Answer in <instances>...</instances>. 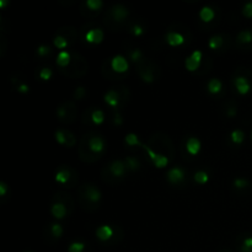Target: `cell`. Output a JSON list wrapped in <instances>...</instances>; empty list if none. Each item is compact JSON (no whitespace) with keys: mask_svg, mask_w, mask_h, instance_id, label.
I'll use <instances>...</instances> for the list:
<instances>
[{"mask_svg":"<svg viewBox=\"0 0 252 252\" xmlns=\"http://www.w3.org/2000/svg\"><path fill=\"white\" fill-rule=\"evenodd\" d=\"M125 142L127 143L129 147H138V145H142L143 147V144L139 142V139H138V135L135 134V133H129V134L126 135Z\"/></svg>","mask_w":252,"mask_h":252,"instance_id":"4316f807","label":"cell"},{"mask_svg":"<svg viewBox=\"0 0 252 252\" xmlns=\"http://www.w3.org/2000/svg\"><path fill=\"white\" fill-rule=\"evenodd\" d=\"M29 89H30V86L25 83L20 84V85L17 86V90H19L20 93H27V91H29Z\"/></svg>","mask_w":252,"mask_h":252,"instance_id":"ee69618b","label":"cell"},{"mask_svg":"<svg viewBox=\"0 0 252 252\" xmlns=\"http://www.w3.org/2000/svg\"><path fill=\"white\" fill-rule=\"evenodd\" d=\"M251 138H252V133H251Z\"/></svg>","mask_w":252,"mask_h":252,"instance_id":"7dc6e473","label":"cell"},{"mask_svg":"<svg viewBox=\"0 0 252 252\" xmlns=\"http://www.w3.org/2000/svg\"><path fill=\"white\" fill-rule=\"evenodd\" d=\"M86 41L90 43H100L103 39V31L101 29H93L85 34Z\"/></svg>","mask_w":252,"mask_h":252,"instance_id":"ffe728a7","label":"cell"},{"mask_svg":"<svg viewBox=\"0 0 252 252\" xmlns=\"http://www.w3.org/2000/svg\"><path fill=\"white\" fill-rule=\"evenodd\" d=\"M129 31L132 32L133 34H135V36H139V34H142L143 32H144V29H143L140 25L134 24V25H132V26L129 27Z\"/></svg>","mask_w":252,"mask_h":252,"instance_id":"f35d334b","label":"cell"},{"mask_svg":"<svg viewBox=\"0 0 252 252\" xmlns=\"http://www.w3.org/2000/svg\"><path fill=\"white\" fill-rule=\"evenodd\" d=\"M130 59H132L133 62H135V63H139L140 61L143 59V56H142V52H140V49H134V51L130 52Z\"/></svg>","mask_w":252,"mask_h":252,"instance_id":"8d00e7d4","label":"cell"},{"mask_svg":"<svg viewBox=\"0 0 252 252\" xmlns=\"http://www.w3.org/2000/svg\"><path fill=\"white\" fill-rule=\"evenodd\" d=\"M85 95L86 89L84 88V86H78V88L75 89V91H74V98H75V100H81Z\"/></svg>","mask_w":252,"mask_h":252,"instance_id":"d590c367","label":"cell"},{"mask_svg":"<svg viewBox=\"0 0 252 252\" xmlns=\"http://www.w3.org/2000/svg\"><path fill=\"white\" fill-rule=\"evenodd\" d=\"M236 44L240 48L252 49V29L243 30L236 36Z\"/></svg>","mask_w":252,"mask_h":252,"instance_id":"8fae6325","label":"cell"},{"mask_svg":"<svg viewBox=\"0 0 252 252\" xmlns=\"http://www.w3.org/2000/svg\"><path fill=\"white\" fill-rule=\"evenodd\" d=\"M103 98H105L106 103H108L111 107L117 110V107H120L121 105V101L122 100L127 101L128 96L122 95V94H121V89H118V90H116V89H111V90H108L107 93L105 94Z\"/></svg>","mask_w":252,"mask_h":252,"instance_id":"52a82bcc","label":"cell"},{"mask_svg":"<svg viewBox=\"0 0 252 252\" xmlns=\"http://www.w3.org/2000/svg\"><path fill=\"white\" fill-rule=\"evenodd\" d=\"M143 148L145 149V152L148 153L149 158L152 159V161L154 162V165L157 167H165L167 164H169V159L165 154H161L159 152H155L152 148L148 147V145H143Z\"/></svg>","mask_w":252,"mask_h":252,"instance_id":"9c48e42d","label":"cell"},{"mask_svg":"<svg viewBox=\"0 0 252 252\" xmlns=\"http://www.w3.org/2000/svg\"><path fill=\"white\" fill-rule=\"evenodd\" d=\"M71 180L76 181V174L70 166H61L56 172V181L59 184L68 185L69 186H73L71 184Z\"/></svg>","mask_w":252,"mask_h":252,"instance_id":"5b68a950","label":"cell"},{"mask_svg":"<svg viewBox=\"0 0 252 252\" xmlns=\"http://www.w3.org/2000/svg\"><path fill=\"white\" fill-rule=\"evenodd\" d=\"M110 65L111 69L116 74H118V75L127 73L128 69H129V63H128L127 58L125 56H122V54H116L110 61Z\"/></svg>","mask_w":252,"mask_h":252,"instance_id":"8992f818","label":"cell"},{"mask_svg":"<svg viewBox=\"0 0 252 252\" xmlns=\"http://www.w3.org/2000/svg\"><path fill=\"white\" fill-rule=\"evenodd\" d=\"M52 76V69L51 68H42L39 71V78L43 79V80H49Z\"/></svg>","mask_w":252,"mask_h":252,"instance_id":"74e56055","label":"cell"},{"mask_svg":"<svg viewBox=\"0 0 252 252\" xmlns=\"http://www.w3.org/2000/svg\"><path fill=\"white\" fill-rule=\"evenodd\" d=\"M56 139L61 144L66 145V147H74L76 143L75 137L73 133H70L66 129H57L56 130Z\"/></svg>","mask_w":252,"mask_h":252,"instance_id":"7c38bea8","label":"cell"},{"mask_svg":"<svg viewBox=\"0 0 252 252\" xmlns=\"http://www.w3.org/2000/svg\"><path fill=\"white\" fill-rule=\"evenodd\" d=\"M194 181L198 182V184H206L207 181H208V174H207L206 171H197L196 174H194Z\"/></svg>","mask_w":252,"mask_h":252,"instance_id":"e575fe53","label":"cell"},{"mask_svg":"<svg viewBox=\"0 0 252 252\" xmlns=\"http://www.w3.org/2000/svg\"><path fill=\"white\" fill-rule=\"evenodd\" d=\"M71 62V53H69L68 51H62L59 52L58 56H57V64L62 68H66V66L70 64Z\"/></svg>","mask_w":252,"mask_h":252,"instance_id":"7402d4cb","label":"cell"},{"mask_svg":"<svg viewBox=\"0 0 252 252\" xmlns=\"http://www.w3.org/2000/svg\"><path fill=\"white\" fill-rule=\"evenodd\" d=\"M79 197H80V202L84 207H96V204L101 199V192L94 185L86 184L83 185L79 189Z\"/></svg>","mask_w":252,"mask_h":252,"instance_id":"6da1fadb","label":"cell"},{"mask_svg":"<svg viewBox=\"0 0 252 252\" xmlns=\"http://www.w3.org/2000/svg\"><path fill=\"white\" fill-rule=\"evenodd\" d=\"M122 115H121L120 112H118V110L115 111V115H113V122H115V125H121L122 123Z\"/></svg>","mask_w":252,"mask_h":252,"instance_id":"b9f144b4","label":"cell"},{"mask_svg":"<svg viewBox=\"0 0 252 252\" xmlns=\"http://www.w3.org/2000/svg\"><path fill=\"white\" fill-rule=\"evenodd\" d=\"M49 231H51V235L56 239H59L63 235V228H62L61 224H52L51 228H49Z\"/></svg>","mask_w":252,"mask_h":252,"instance_id":"f546056e","label":"cell"},{"mask_svg":"<svg viewBox=\"0 0 252 252\" xmlns=\"http://www.w3.org/2000/svg\"><path fill=\"white\" fill-rule=\"evenodd\" d=\"M201 147H202L201 140L196 137H191L186 143V149L191 155L198 154L199 150H201Z\"/></svg>","mask_w":252,"mask_h":252,"instance_id":"44dd1931","label":"cell"},{"mask_svg":"<svg viewBox=\"0 0 252 252\" xmlns=\"http://www.w3.org/2000/svg\"><path fill=\"white\" fill-rule=\"evenodd\" d=\"M234 84L236 86V90L239 91L240 94H248L249 91L251 90L252 85H251V81L248 76L245 75H236L235 78L233 79Z\"/></svg>","mask_w":252,"mask_h":252,"instance_id":"5bb4252c","label":"cell"},{"mask_svg":"<svg viewBox=\"0 0 252 252\" xmlns=\"http://www.w3.org/2000/svg\"><path fill=\"white\" fill-rule=\"evenodd\" d=\"M166 177H167V181H169L170 184H174V185L180 184V182H182L185 180V170L179 166L172 167V169H170L169 171H167Z\"/></svg>","mask_w":252,"mask_h":252,"instance_id":"9a60e30c","label":"cell"},{"mask_svg":"<svg viewBox=\"0 0 252 252\" xmlns=\"http://www.w3.org/2000/svg\"><path fill=\"white\" fill-rule=\"evenodd\" d=\"M230 138H231V140H233L234 143L239 144V143L243 142L244 138H245V133H244L241 129H235V130H233V132H231Z\"/></svg>","mask_w":252,"mask_h":252,"instance_id":"1f68e13d","label":"cell"},{"mask_svg":"<svg viewBox=\"0 0 252 252\" xmlns=\"http://www.w3.org/2000/svg\"><path fill=\"white\" fill-rule=\"evenodd\" d=\"M243 14L245 15L246 17H252V1L246 2L243 6Z\"/></svg>","mask_w":252,"mask_h":252,"instance_id":"60d3db41","label":"cell"},{"mask_svg":"<svg viewBox=\"0 0 252 252\" xmlns=\"http://www.w3.org/2000/svg\"><path fill=\"white\" fill-rule=\"evenodd\" d=\"M57 116L62 122H73L76 118V106L71 101H66L57 108Z\"/></svg>","mask_w":252,"mask_h":252,"instance_id":"277c9868","label":"cell"},{"mask_svg":"<svg viewBox=\"0 0 252 252\" xmlns=\"http://www.w3.org/2000/svg\"><path fill=\"white\" fill-rule=\"evenodd\" d=\"M221 89H223V83H221L219 79L213 78L209 80L208 83V91L211 94H218L220 93Z\"/></svg>","mask_w":252,"mask_h":252,"instance_id":"cb8c5ba5","label":"cell"},{"mask_svg":"<svg viewBox=\"0 0 252 252\" xmlns=\"http://www.w3.org/2000/svg\"><path fill=\"white\" fill-rule=\"evenodd\" d=\"M85 248L86 245L84 243H81V241H74V243H71L69 245L68 252H84L85 251Z\"/></svg>","mask_w":252,"mask_h":252,"instance_id":"4dcf8cb0","label":"cell"},{"mask_svg":"<svg viewBox=\"0 0 252 252\" xmlns=\"http://www.w3.org/2000/svg\"><path fill=\"white\" fill-rule=\"evenodd\" d=\"M202 58H203V53H202V51L197 49V51L192 52L191 56L187 57L186 61H185V65L189 71H196L201 65Z\"/></svg>","mask_w":252,"mask_h":252,"instance_id":"30bf717a","label":"cell"},{"mask_svg":"<svg viewBox=\"0 0 252 252\" xmlns=\"http://www.w3.org/2000/svg\"><path fill=\"white\" fill-rule=\"evenodd\" d=\"M128 15H129V11H128V9L125 6V5L116 4L111 7L110 11H108V14H107V16L110 17L111 21L118 24V22L125 21V20L127 19Z\"/></svg>","mask_w":252,"mask_h":252,"instance_id":"ba28073f","label":"cell"},{"mask_svg":"<svg viewBox=\"0 0 252 252\" xmlns=\"http://www.w3.org/2000/svg\"><path fill=\"white\" fill-rule=\"evenodd\" d=\"M96 236L98 240L101 241H108L115 236V231H113L112 226L110 225H101L96 229Z\"/></svg>","mask_w":252,"mask_h":252,"instance_id":"2e32d148","label":"cell"},{"mask_svg":"<svg viewBox=\"0 0 252 252\" xmlns=\"http://www.w3.org/2000/svg\"><path fill=\"white\" fill-rule=\"evenodd\" d=\"M51 213L53 214L56 218L63 219L64 217L66 216V213H68V207H66V204H64L63 202L54 201V203L52 204L51 207Z\"/></svg>","mask_w":252,"mask_h":252,"instance_id":"e0dca14e","label":"cell"},{"mask_svg":"<svg viewBox=\"0 0 252 252\" xmlns=\"http://www.w3.org/2000/svg\"><path fill=\"white\" fill-rule=\"evenodd\" d=\"M224 43V37L221 34H214L209 38L208 41V46L211 47L212 49H218L223 46Z\"/></svg>","mask_w":252,"mask_h":252,"instance_id":"d4e9b609","label":"cell"},{"mask_svg":"<svg viewBox=\"0 0 252 252\" xmlns=\"http://www.w3.org/2000/svg\"><path fill=\"white\" fill-rule=\"evenodd\" d=\"M85 5L93 11H98L102 7V0H88Z\"/></svg>","mask_w":252,"mask_h":252,"instance_id":"d6a6232c","label":"cell"},{"mask_svg":"<svg viewBox=\"0 0 252 252\" xmlns=\"http://www.w3.org/2000/svg\"><path fill=\"white\" fill-rule=\"evenodd\" d=\"M165 38H166L167 43L170 46H180L185 42V36L182 33L177 31H169L165 34Z\"/></svg>","mask_w":252,"mask_h":252,"instance_id":"d6986e66","label":"cell"},{"mask_svg":"<svg viewBox=\"0 0 252 252\" xmlns=\"http://www.w3.org/2000/svg\"><path fill=\"white\" fill-rule=\"evenodd\" d=\"M25 252H33V251H25Z\"/></svg>","mask_w":252,"mask_h":252,"instance_id":"bcb514c9","label":"cell"},{"mask_svg":"<svg viewBox=\"0 0 252 252\" xmlns=\"http://www.w3.org/2000/svg\"><path fill=\"white\" fill-rule=\"evenodd\" d=\"M239 250L240 252H252V234H243L239 236Z\"/></svg>","mask_w":252,"mask_h":252,"instance_id":"ac0fdd59","label":"cell"},{"mask_svg":"<svg viewBox=\"0 0 252 252\" xmlns=\"http://www.w3.org/2000/svg\"><path fill=\"white\" fill-rule=\"evenodd\" d=\"M226 115L230 116V117L235 116L236 115V106H231V107H229L228 110H226Z\"/></svg>","mask_w":252,"mask_h":252,"instance_id":"f6af8a7d","label":"cell"},{"mask_svg":"<svg viewBox=\"0 0 252 252\" xmlns=\"http://www.w3.org/2000/svg\"><path fill=\"white\" fill-rule=\"evenodd\" d=\"M155 69H158L157 65L144 58L137 63V71L139 73L140 78L147 83H153L155 80V71H157Z\"/></svg>","mask_w":252,"mask_h":252,"instance_id":"3957f363","label":"cell"},{"mask_svg":"<svg viewBox=\"0 0 252 252\" xmlns=\"http://www.w3.org/2000/svg\"><path fill=\"white\" fill-rule=\"evenodd\" d=\"M214 15H216V12H214L213 7L211 6H203L201 9V11H199V17L204 22L212 21L214 19Z\"/></svg>","mask_w":252,"mask_h":252,"instance_id":"603a6c76","label":"cell"},{"mask_svg":"<svg viewBox=\"0 0 252 252\" xmlns=\"http://www.w3.org/2000/svg\"><path fill=\"white\" fill-rule=\"evenodd\" d=\"M234 187H236L238 189H244L246 187L250 186V182L248 181L246 179H243V177H238V179L234 180Z\"/></svg>","mask_w":252,"mask_h":252,"instance_id":"836d02e7","label":"cell"},{"mask_svg":"<svg viewBox=\"0 0 252 252\" xmlns=\"http://www.w3.org/2000/svg\"><path fill=\"white\" fill-rule=\"evenodd\" d=\"M53 42H54V46L59 49L66 48V47L69 46V41L65 38V37L62 36V34H57V36L54 37Z\"/></svg>","mask_w":252,"mask_h":252,"instance_id":"484cf974","label":"cell"},{"mask_svg":"<svg viewBox=\"0 0 252 252\" xmlns=\"http://www.w3.org/2000/svg\"><path fill=\"white\" fill-rule=\"evenodd\" d=\"M7 192V185L5 182H0V196L5 197Z\"/></svg>","mask_w":252,"mask_h":252,"instance_id":"7bdbcfd3","label":"cell"},{"mask_svg":"<svg viewBox=\"0 0 252 252\" xmlns=\"http://www.w3.org/2000/svg\"><path fill=\"white\" fill-rule=\"evenodd\" d=\"M66 68H69V71L65 75L69 76H80L84 75L88 70V63H86L85 58L81 57L78 53H71V62Z\"/></svg>","mask_w":252,"mask_h":252,"instance_id":"7a4b0ae2","label":"cell"},{"mask_svg":"<svg viewBox=\"0 0 252 252\" xmlns=\"http://www.w3.org/2000/svg\"><path fill=\"white\" fill-rule=\"evenodd\" d=\"M108 171L113 177L118 179V177H123L127 171V165L122 160H113L110 165H108Z\"/></svg>","mask_w":252,"mask_h":252,"instance_id":"4fadbf2b","label":"cell"},{"mask_svg":"<svg viewBox=\"0 0 252 252\" xmlns=\"http://www.w3.org/2000/svg\"><path fill=\"white\" fill-rule=\"evenodd\" d=\"M90 118L94 123L100 125V123H102L103 120H105V113H103L102 110H94L93 113H91Z\"/></svg>","mask_w":252,"mask_h":252,"instance_id":"83f0119b","label":"cell"},{"mask_svg":"<svg viewBox=\"0 0 252 252\" xmlns=\"http://www.w3.org/2000/svg\"><path fill=\"white\" fill-rule=\"evenodd\" d=\"M125 162H126V165H127V169L132 170V171H134V170H138L140 167L139 160H138L137 158H134V157H128L127 159H126Z\"/></svg>","mask_w":252,"mask_h":252,"instance_id":"f1b7e54d","label":"cell"},{"mask_svg":"<svg viewBox=\"0 0 252 252\" xmlns=\"http://www.w3.org/2000/svg\"><path fill=\"white\" fill-rule=\"evenodd\" d=\"M37 53L41 57H44L47 56V54L51 53V48H49V46H47V44H42V46H39L38 48H37Z\"/></svg>","mask_w":252,"mask_h":252,"instance_id":"ab89813d","label":"cell"}]
</instances>
